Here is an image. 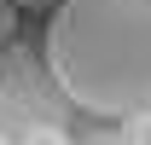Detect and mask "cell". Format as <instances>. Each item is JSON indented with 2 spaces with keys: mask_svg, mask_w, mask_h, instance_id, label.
Returning <instances> with one entry per match:
<instances>
[{
  "mask_svg": "<svg viewBox=\"0 0 151 145\" xmlns=\"http://www.w3.org/2000/svg\"><path fill=\"white\" fill-rule=\"evenodd\" d=\"M12 29H18V6L0 0V41H12Z\"/></svg>",
  "mask_w": 151,
  "mask_h": 145,
  "instance_id": "cell-2",
  "label": "cell"
},
{
  "mask_svg": "<svg viewBox=\"0 0 151 145\" xmlns=\"http://www.w3.org/2000/svg\"><path fill=\"white\" fill-rule=\"evenodd\" d=\"M47 75L93 122L151 110V0H58L47 12Z\"/></svg>",
  "mask_w": 151,
  "mask_h": 145,
  "instance_id": "cell-1",
  "label": "cell"
},
{
  "mask_svg": "<svg viewBox=\"0 0 151 145\" xmlns=\"http://www.w3.org/2000/svg\"><path fill=\"white\" fill-rule=\"evenodd\" d=\"M0 145H12V139H6V134H0Z\"/></svg>",
  "mask_w": 151,
  "mask_h": 145,
  "instance_id": "cell-4",
  "label": "cell"
},
{
  "mask_svg": "<svg viewBox=\"0 0 151 145\" xmlns=\"http://www.w3.org/2000/svg\"><path fill=\"white\" fill-rule=\"evenodd\" d=\"M12 6H18V12H52L58 0H12Z\"/></svg>",
  "mask_w": 151,
  "mask_h": 145,
  "instance_id": "cell-3",
  "label": "cell"
}]
</instances>
